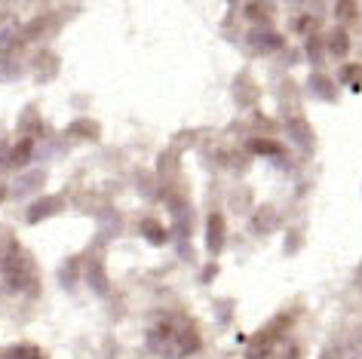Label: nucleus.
<instances>
[{"label":"nucleus","mask_w":362,"mask_h":359,"mask_svg":"<svg viewBox=\"0 0 362 359\" xmlns=\"http://www.w3.org/2000/svg\"><path fill=\"white\" fill-rule=\"evenodd\" d=\"M197 322L181 310H153L144 326V347L160 359H187L200 350Z\"/></svg>","instance_id":"nucleus-1"},{"label":"nucleus","mask_w":362,"mask_h":359,"mask_svg":"<svg viewBox=\"0 0 362 359\" xmlns=\"http://www.w3.org/2000/svg\"><path fill=\"white\" fill-rule=\"evenodd\" d=\"M0 280L13 292L37 295V267L10 230H0Z\"/></svg>","instance_id":"nucleus-2"},{"label":"nucleus","mask_w":362,"mask_h":359,"mask_svg":"<svg viewBox=\"0 0 362 359\" xmlns=\"http://www.w3.org/2000/svg\"><path fill=\"white\" fill-rule=\"evenodd\" d=\"M298 353L301 350H298L292 331H288V319H274L246 347L249 359H298Z\"/></svg>","instance_id":"nucleus-3"},{"label":"nucleus","mask_w":362,"mask_h":359,"mask_svg":"<svg viewBox=\"0 0 362 359\" xmlns=\"http://www.w3.org/2000/svg\"><path fill=\"white\" fill-rule=\"evenodd\" d=\"M206 249H209V255H218L224 249V218L218 212L209 215V230H206Z\"/></svg>","instance_id":"nucleus-4"},{"label":"nucleus","mask_w":362,"mask_h":359,"mask_svg":"<svg viewBox=\"0 0 362 359\" xmlns=\"http://www.w3.org/2000/svg\"><path fill=\"white\" fill-rule=\"evenodd\" d=\"M249 47L255 52H274L283 47V40H279V34H267V31H255L249 34Z\"/></svg>","instance_id":"nucleus-5"},{"label":"nucleus","mask_w":362,"mask_h":359,"mask_svg":"<svg viewBox=\"0 0 362 359\" xmlns=\"http://www.w3.org/2000/svg\"><path fill=\"white\" fill-rule=\"evenodd\" d=\"M0 359H47V356L34 344H16V347H6L4 353H0Z\"/></svg>","instance_id":"nucleus-6"},{"label":"nucleus","mask_w":362,"mask_h":359,"mask_svg":"<svg viewBox=\"0 0 362 359\" xmlns=\"http://www.w3.org/2000/svg\"><path fill=\"white\" fill-rule=\"evenodd\" d=\"M141 233L151 240L153 246H163V243H166V230H163V224H157L153 218H144V221H141Z\"/></svg>","instance_id":"nucleus-7"},{"label":"nucleus","mask_w":362,"mask_h":359,"mask_svg":"<svg viewBox=\"0 0 362 359\" xmlns=\"http://www.w3.org/2000/svg\"><path fill=\"white\" fill-rule=\"evenodd\" d=\"M52 209H62V200H43V203H37V206H31L28 221H40L43 215H52Z\"/></svg>","instance_id":"nucleus-8"},{"label":"nucleus","mask_w":362,"mask_h":359,"mask_svg":"<svg viewBox=\"0 0 362 359\" xmlns=\"http://www.w3.org/2000/svg\"><path fill=\"white\" fill-rule=\"evenodd\" d=\"M347 49H350L347 34H344V31H332V37H329V52H332V56H338V59H341Z\"/></svg>","instance_id":"nucleus-9"},{"label":"nucleus","mask_w":362,"mask_h":359,"mask_svg":"<svg viewBox=\"0 0 362 359\" xmlns=\"http://www.w3.org/2000/svg\"><path fill=\"white\" fill-rule=\"evenodd\" d=\"M341 80H344V83H350L353 93H359V86H362V65L359 68H344Z\"/></svg>","instance_id":"nucleus-10"},{"label":"nucleus","mask_w":362,"mask_h":359,"mask_svg":"<svg viewBox=\"0 0 362 359\" xmlns=\"http://www.w3.org/2000/svg\"><path fill=\"white\" fill-rule=\"evenodd\" d=\"M252 151H258V154H283V148L274 145V141H252Z\"/></svg>","instance_id":"nucleus-11"},{"label":"nucleus","mask_w":362,"mask_h":359,"mask_svg":"<svg viewBox=\"0 0 362 359\" xmlns=\"http://www.w3.org/2000/svg\"><path fill=\"white\" fill-rule=\"evenodd\" d=\"M0 200H4V187H0Z\"/></svg>","instance_id":"nucleus-12"}]
</instances>
